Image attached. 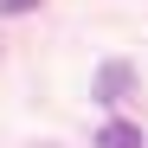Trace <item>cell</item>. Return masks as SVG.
<instances>
[{
  "label": "cell",
  "instance_id": "obj_3",
  "mask_svg": "<svg viewBox=\"0 0 148 148\" xmlns=\"http://www.w3.org/2000/svg\"><path fill=\"white\" fill-rule=\"evenodd\" d=\"M45 7V0H0V13H7V19H19V13H39Z\"/></svg>",
  "mask_w": 148,
  "mask_h": 148
},
{
  "label": "cell",
  "instance_id": "obj_1",
  "mask_svg": "<svg viewBox=\"0 0 148 148\" xmlns=\"http://www.w3.org/2000/svg\"><path fill=\"white\" fill-rule=\"evenodd\" d=\"M129 90H135V71L122 58H110L103 71H97V97H103V103H116V97H129Z\"/></svg>",
  "mask_w": 148,
  "mask_h": 148
},
{
  "label": "cell",
  "instance_id": "obj_2",
  "mask_svg": "<svg viewBox=\"0 0 148 148\" xmlns=\"http://www.w3.org/2000/svg\"><path fill=\"white\" fill-rule=\"evenodd\" d=\"M97 148H142V129L129 116H110L103 129H97Z\"/></svg>",
  "mask_w": 148,
  "mask_h": 148
}]
</instances>
